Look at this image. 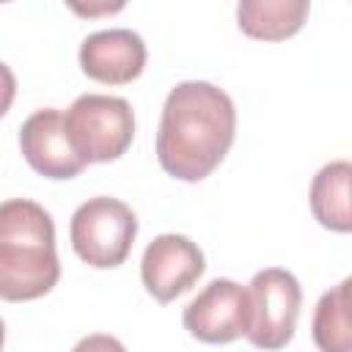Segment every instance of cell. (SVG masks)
<instances>
[{
  "mask_svg": "<svg viewBox=\"0 0 352 352\" xmlns=\"http://www.w3.org/2000/svg\"><path fill=\"white\" fill-rule=\"evenodd\" d=\"M308 16L305 0H242L236 6L239 30L261 41H283L294 36Z\"/></svg>",
  "mask_w": 352,
  "mask_h": 352,
  "instance_id": "obj_10",
  "label": "cell"
},
{
  "mask_svg": "<svg viewBox=\"0 0 352 352\" xmlns=\"http://www.w3.org/2000/svg\"><path fill=\"white\" fill-rule=\"evenodd\" d=\"M19 148L28 165L47 179H74L88 165L72 146L63 113L55 107L36 110L19 129Z\"/></svg>",
  "mask_w": 352,
  "mask_h": 352,
  "instance_id": "obj_8",
  "label": "cell"
},
{
  "mask_svg": "<svg viewBox=\"0 0 352 352\" xmlns=\"http://www.w3.org/2000/svg\"><path fill=\"white\" fill-rule=\"evenodd\" d=\"M82 72L104 85H126L146 66V44L129 28L96 30L80 44Z\"/></svg>",
  "mask_w": 352,
  "mask_h": 352,
  "instance_id": "obj_9",
  "label": "cell"
},
{
  "mask_svg": "<svg viewBox=\"0 0 352 352\" xmlns=\"http://www.w3.org/2000/svg\"><path fill=\"white\" fill-rule=\"evenodd\" d=\"M14 96H16V77H14V72L0 60V118L8 113Z\"/></svg>",
  "mask_w": 352,
  "mask_h": 352,
  "instance_id": "obj_14",
  "label": "cell"
},
{
  "mask_svg": "<svg viewBox=\"0 0 352 352\" xmlns=\"http://www.w3.org/2000/svg\"><path fill=\"white\" fill-rule=\"evenodd\" d=\"M3 341H6V324H3V319H0V346H3Z\"/></svg>",
  "mask_w": 352,
  "mask_h": 352,
  "instance_id": "obj_16",
  "label": "cell"
},
{
  "mask_svg": "<svg viewBox=\"0 0 352 352\" xmlns=\"http://www.w3.org/2000/svg\"><path fill=\"white\" fill-rule=\"evenodd\" d=\"M248 302H250V319L245 338L258 349L286 346L294 336L300 302H302V289L297 278L289 270L267 267L253 275L248 289Z\"/></svg>",
  "mask_w": 352,
  "mask_h": 352,
  "instance_id": "obj_5",
  "label": "cell"
},
{
  "mask_svg": "<svg viewBox=\"0 0 352 352\" xmlns=\"http://www.w3.org/2000/svg\"><path fill=\"white\" fill-rule=\"evenodd\" d=\"M72 352H126L124 344L116 338V336H107V333H94V336H85L77 341V346Z\"/></svg>",
  "mask_w": 352,
  "mask_h": 352,
  "instance_id": "obj_13",
  "label": "cell"
},
{
  "mask_svg": "<svg viewBox=\"0 0 352 352\" xmlns=\"http://www.w3.org/2000/svg\"><path fill=\"white\" fill-rule=\"evenodd\" d=\"M236 135L231 96L204 80L179 82L165 104L157 132V160L179 182L206 179L228 154Z\"/></svg>",
  "mask_w": 352,
  "mask_h": 352,
  "instance_id": "obj_1",
  "label": "cell"
},
{
  "mask_svg": "<svg viewBox=\"0 0 352 352\" xmlns=\"http://www.w3.org/2000/svg\"><path fill=\"white\" fill-rule=\"evenodd\" d=\"M69 140L85 162H113L132 146L135 116L126 99L82 94L63 116Z\"/></svg>",
  "mask_w": 352,
  "mask_h": 352,
  "instance_id": "obj_3",
  "label": "cell"
},
{
  "mask_svg": "<svg viewBox=\"0 0 352 352\" xmlns=\"http://www.w3.org/2000/svg\"><path fill=\"white\" fill-rule=\"evenodd\" d=\"M69 234L74 253L88 267L113 270L121 267L132 250L138 236V217L124 201L96 195L77 206Z\"/></svg>",
  "mask_w": 352,
  "mask_h": 352,
  "instance_id": "obj_4",
  "label": "cell"
},
{
  "mask_svg": "<svg viewBox=\"0 0 352 352\" xmlns=\"http://www.w3.org/2000/svg\"><path fill=\"white\" fill-rule=\"evenodd\" d=\"M349 182L352 165L346 160L327 162L311 182V212L314 217L338 234L352 231V212H349Z\"/></svg>",
  "mask_w": 352,
  "mask_h": 352,
  "instance_id": "obj_11",
  "label": "cell"
},
{
  "mask_svg": "<svg viewBox=\"0 0 352 352\" xmlns=\"http://www.w3.org/2000/svg\"><path fill=\"white\" fill-rule=\"evenodd\" d=\"M77 14H88V16H94V14H113V11H121L124 8V3H116V6H72Z\"/></svg>",
  "mask_w": 352,
  "mask_h": 352,
  "instance_id": "obj_15",
  "label": "cell"
},
{
  "mask_svg": "<svg viewBox=\"0 0 352 352\" xmlns=\"http://www.w3.org/2000/svg\"><path fill=\"white\" fill-rule=\"evenodd\" d=\"M349 286L344 278L338 286L322 294L314 311V344L319 352H352V324H349Z\"/></svg>",
  "mask_w": 352,
  "mask_h": 352,
  "instance_id": "obj_12",
  "label": "cell"
},
{
  "mask_svg": "<svg viewBox=\"0 0 352 352\" xmlns=\"http://www.w3.org/2000/svg\"><path fill=\"white\" fill-rule=\"evenodd\" d=\"M248 319V289L228 278H214L209 286H204L182 314L187 333L204 344H228L245 336Z\"/></svg>",
  "mask_w": 352,
  "mask_h": 352,
  "instance_id": "obj_6",
  "label": "cell"
},
{
  "mask_svg": "<svg viewBox=\"0 0 352 352\" xmlns=\"http://www.w3.org/2000/svg\"><path fill=\"white\" fill-rule=\"evenodd\" d=\"M60 278L55 223L28 198L0 204V300L25 302L44 297Z\"/></svg>",
  "mask_w": 352,
  "mask_h": 352,
  "instance_id": "obj_2",
  "label": "cell"
},
{
  "mask_svg": "<svg viewBox=\"0 0 352 352\" xmlns=\"http://www.w3.org/2000/svg\"><path fill=\"white\" fill-rule=\"evenodd\" d=\"M204 253L184 234H160L140 258V278L157 302H170L190 292L204 275Z\"/></svg>",
  "mask_w": 352,
  "mask_h": 352,
  "instance_id": "obj_7",
  "label": "cell"
}]
</instances>
